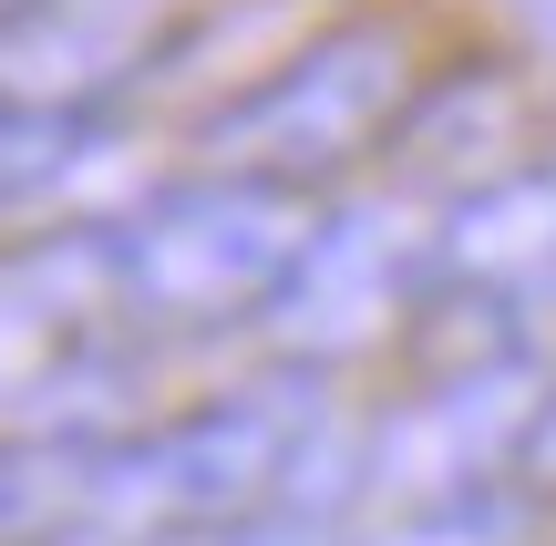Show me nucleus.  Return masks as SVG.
Instances as JSON below:
<instances>
[{"mask_svg":"<svg viewBox=\"0 0 556 546\" xmlns=\"http://www.w3.org/2000/svg\"><path fill=\"white\" fill-rule=\"evenodd\" d=\"M319 454H330V423H319L309 371L206 392V403L165 412V423L93 444L83 536L144 546V536H186V526H238V516H299Z\"/></svg>","mask_w":556,"mask_h":546,"instance_id":"f257e3e1","label":"nucleus"},{"mask_svg":"<svg viewBox=\"0 0 556 546\" xmlns=\"http://www.w3.org/2000/svg\"><path fill=\"white\" fill-rule=\"evenodd\" d=\"M309 238V196L258 176H176L144 206L103 217V268H114V309L124 330H155V341H186V330H227L258 320L278 268Z\"/></svg>","mask_w":556,"mask_h":546,"instance_id":"f03ea898","label":"nucleus"},{"mask_svg":"<svg viewBox=\"0 0 556 546\" xmlns=\"http://www.w3.org/2000/svg\"><path fill=\"white\" fill-rule=\"evenodd\" d=\"M413 103V41L392 21H330L299 52H278L258 82H238L227 103H206L197 155L206 176H258L309 196L319 176H340L351 155H371Z\"/></svg>","mask_w":556,"mask_h":546,"instance_id":"7ed1b4c3","label":"nucleus"},{"mask_svg":"<svg viewBox=\"0 0 556 546\" xmlns=\"http://www.w3.org/2000/svg\"><path fill=\"white\" fill-rule=\"evenodd\" d=\"M124 341L103 227L0 247V433H114L103 392L124 382Z\"/></svg>","mask_w":556,"mask_h":546,"instance_id":"20e7f679","label":"nucleus"},{"mask_svg":"<svg viewBox=\"0 0 556 546\" xmlns=\"http://www.w3.org/2000/svg\"><path fill=\"white\" fill-rule=\"evenodd\" d=\"M526 412H536V382H526L505 351L443 371V382H422L361 454H340V506L413 516V506H454V495L505 485Z\"/></svg>","mask_w":556,"mask_h":546,"instance_id":"39448f33","label":"nucleus"},{"mask_svg":"<svg viewBox=\"0 0 556 546\" xmlns=\"http://www.w3.org/2000/svg\"><path fill=\"white\" fill-rule=\"evenodd\" d=\"M413 300H422V227L402 206H330V217H309L299 258L278 268L258 330L289 371H330L351 351L392 341Z\"/></svg>","mask_w":556,"mask_h":546,"instance_id":"423d86ee","label":"nucleus"},{"mask_svg":"<svg viewBox=\"0 0 556 546\" xmlns=\"http://www.w3.org/2000/svg\"><path fill=\"white\" fill-rule=\"evenodd\" d=\"M186 0H11L0 11V103L21 114H103L176 41Z\"/></svg>","mask_w":556,"mask_h":546,"instance_id":"0eeeda50","label":"nucleus"},{"mask_svg":"<svg viewBox=\"0 0 556 546\" xmlns=\"http://www.w3.org/2000/svg\"><path fill=\"white\" fill-rule=\"evenodd\" d=\"M422 289L454 309H526L556 300V176H484L443 227H422Z\"/></svg>","mask_w":556,"mask_h":546,"instance_id":"6e6552de","label":"nucleus"},{"mask_svg":"<svg viewBox=\"0 0 556 546\" xmlns=\"http://www.w3.org/2000/svg\"><path fill=\"white\" fill-rule=\"evenodd\" d=\"M103 433H0V546H52L83 536Z\"/></svg>","mask_w":556,"mask_h":546,"instance_id":"1a4fd4ad","label":"nucleus"},{"mask_svg":"<svg viewBox=\"0 0 556 546\" xmlns=\"http://www.w3.org/2000/svg\"><path fill=\"white\" fill-rule=\"evenodd\" d=\"M144 546H330V536H319V516H238V526H186Z\"/></svg>","mask_w":556,"mask_h":546,"instance_id":"9d476101","label":"nucleus"},{"mask_svg":"<svg viewBox=\"0 0 556 546\" xmlns=\"http://www.w3.org/2000/svg\"><path fill=\"white\" fill-rule=\"evenodd\" d=\"M516 485H536V495H556V382L536 392V412H526V433H516Z\"/></svg>","mask_w":556,"mask_h":546,"instance_id":"9b49d317","label":"nucleus"}]
</instances>
